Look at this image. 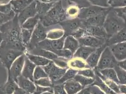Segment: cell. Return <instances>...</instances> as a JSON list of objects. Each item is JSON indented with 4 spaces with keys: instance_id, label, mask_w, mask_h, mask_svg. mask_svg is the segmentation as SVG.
Segmentation results:
<instances>
[{
    "instance_id": "cell-1",
    "label": "cell",
    "mask_w": 126,
    "mask_h": 94,
    "mask_svg": "<svg viewBox=\"0 0 126 94\" xmlns=\"http://www.w3.org/2000/svg\"><path fill=\"white\" fill-rule=\"evenodd\" d=\"M3 41L0 47L20 50L25 53L26 47L21 39V26L16 14L14 18L0 27Z\"/></svg>"
},
{
    "instance_id": "cell-2",
    "label": "cell",
    "mask_w": 126,
    "mask_h": 94,
    "mask_svg": "<svg viewBox=\"0 0 126 94\" xmlns=\"http://www.w3.org/2000/svg\"><path fill=\"white\" fill-rule=\"evenodd\" d=\"M67 19L65 10L62 0L56 2L45 16L40 18V21L45 27L58 24Z\"/></svg>"
},
{
    "instance_id": "cell-3",
    "label": "cell",
    "mask_w": 126,
    "mask_h": 94,
    "mask_svg": "<svg viewBox=\"0 0 126 94\" xmlns=\"http://www.w3.org/2000/svg\"><path fill=\"white\" fill-rule=\"evenodd\" d=\"M126 26L124 20L111 8L106 17L103 27L107 33L108 39L120 31Z\"/></svg>"
},
{
    "instance_id": "cell-4",
    "label": "cell",
    "mask_w": 126,
    "mask_h": 94,
    "mask_svg": "<svg viewBox=\"0 0 126 94\" xmlns=\"http://www.w3.org/2000/svg\"><path fill=\"white\" fill-rule=\"evenodd\" d=\"M72 35L77 39L85 36H93L108 39L107 33L103 26L82 27L75 31Z\"/></svg>"
},
{
    "instance_id": "cell-5",
    "label": "cell",
    "mask_w": 126,
    "mask_h": 94,
    "mask_svg": "<svg viewBox=\"0 0 126 94\" xmlns=\"http://www.w3.org/2000/svg\"><path fill=\"white\" fill-rule=\"evenodd\" d=\"M47 28L39 21L33 29L31 40L26 47V52H29L37 47L38 44L47 38Z\"/></svg>"
},
{
    "instance_id": "cell-6",
    "label": "cell",
    "mask_w": 126,
    "mask_h": 94,
    "mask_svg": "<svg viewBox=\"0 0 126 94\" xmlns=\"http://www.w3.org/2000/svg\"><path fill=\"white\" fill-rule=\"evenodd\" d=\"M116 60L109 46L106 47L102 53L96 69L100 71L108 68H114L118 65Z\"/></svg>"
},
{
    "instance_id": "cell-7",
    "label": "cell",
    "mask_w": 126,
    "mask_h": 94,
    "mask_svg": "<svg viewBox=\"0 0 126 94\" xmlns=\"http://www.w3.org/2000/svg\"><path fill=\"white\" fill-rule=\"evenodd\" d=\"M24 53L20 50L0 47V60L8 71H9L14 61Z\"/></svg>"
},
{
    "instance_id": "cell-8",
    "label": "cell",
    "mask_w": 126,
    "mask_h": 94,
    "mask_svg": "<svg viewBox=\"0 0 126 94\" xmlns=\"http://www.w3.org/2000/svg\"><path fill=\"white\" fill-rule=\"evenodd\" d=\"M64 31V36L72 35L75 31L83 27L82 20L78 17L66 19L58 24Z\"/></svg>"
},
{
    "instance_id": "cell-9",
    "label": "cell",
    "mask_w": 126,
    "mask_h": 94,
    "mask_svg": "<svg viewBox=\"0 0 126 94\" xmlns=\"http://www.w3.org/2000/svg\"><path fill=\"white\" fill-rule=\"evenodd\" d=\"M42 67L47 74L48 77L50 78L53 84L61 78L68 69L60 68L53 61Z\"/></svg>"
},
{
    "instance_id": "cell-10",
    "label": "cell",
    "mask_w": 126,
    "mask_h": 94,
    "mask_svg": "<svg viewBox=\"0 0 126 94\" xmlns=\"http://www.w3.org/2000/svg\"><path fill=\"white\" fill-rule=\"evenodd\" d=\"M26 55L23 54L17 58L12 64L9 71L8 76L10 77L16 82L17 78L21 75L25 61Z\"/></svg>"
},
{
    "instance_id": "cell-11",
    "label": "cell",
    "mask_w": 126,
    "mask_h": 94,
    "mask_svg": "<svg viewBox=\"0 0 126 94\" xmlns=\"http://www.w3.org/2000/svg\"><path fill=\"white\" fill-rule=\"evenodd\" d=\"M65 38V36H64L59 39L54 40L46 39L40 42L36 47H39L51 52L55 50H61L63 49Z\"/></svg>"
},
{
    "instance_id": "cell-12",
    "label": "cell",
    "mask_w": 126,
    "mask_h": 94,
    "mask_svg": "<svg viewBox=\"0 0 126 94\" xmlns=\"http://www.w3.org/2000/svg\"><path fill=\"white\" fill-rule=\"evenodd\" d=\"M109 8H104L97 6L91 5L89 7L80 9L78 17L79 19L85 20L93 16L99 14L106 11Z\"/></svg>"
},
{
    "instance_id": "cell-13",
    "label": "cell",
    "mask_w": 126,
    "mask_h": 94,
    "mask_svg": "<svg viewBox=\"0 0 126 94\" xmlns=\"http://www.w3.org/2000/svg\"><path fill=\"white\" fill-rule=\"evenodd\" d=\"M111 7L108 10L105 11L100 14L90 17L88 19L82 20L83 27L88 26H103L104 22L105 21L106 17Z\"/></svg>"
},
{
    "instance_id": "cell-14",
    "label": "cell",
    "mask_w": 126,
    "mask_h": 94,
    "mask_svg": "<svg viewBox=\"0 0 126 94\" xmlns=\"http://www.w3.org/2000/svg\"><path fill=\"white\" fill-rule=\"evenodd\" d=\"M79 46H84L93 48H98L105 44L107 39L93 36H85L77 39Z\"/></svg>"
},
{
    "instance_id": "cell-15",
    "label": "cell",
    "mask_w": 126,
    "mask_h": 94,
    "mask_svg": "<svg viewBox=\"0 0 126 94\" xmlns=\"http://www.w3.org/2000/svg\"><path fill=\"white\" fill-rule=\"evenodd\" d=\"M36 7V3L35 0H34L26 8L17 14L18 20L21 26L26 20L37 15Z\"/></svg>"
},
{
    "instance_id": "cell-16",
    "label": "cell",
    "mask_w": 126,
    "mask_h": 94,
    "mask_svg": "<svg viewBox=\"0 0 126 94\" xmlns=\"http://www.w3.org/2000/svg\"><path fill=\"white\" fill-rule=\"evenodd\" d=\"M109 47L118 62L126 59V42L116 43Z\"/></svg>"
},
{
    "instance_id": "cell-17",
    "label": "cell",
    "mask_w": 126,
    "mask_h": 94,
    "mask_svg": "<svg viewBox=\"0 0 126 94\" xmlns=\"http://www.w3.org/2000/svg\"><path fill=\"white\" fill-rule=\"evenodd\" d=\"M16 82L18 87L24 90L27 93L33 94L36 90V85L34 82L22 75L17 78Z\"/></svg>"
},
{
    "instance_id": "cell-18",
    "label": "cell",
    "mask_w": 126,
    "mask_h": 94,
    "mask_svg": "<svg viewBox=\"0 0 126 94\" xmlns=\"http://www.w3.org/2000/svg\"><path fill=\"white\" fill-rule=\"evenodd\" d=\"M106 47L107 46L105 43L101 47L97 48L86 59V62L89 68L94 69L96 67L101 54Z\"/></svg>"
},
{
    "instance_id": "cell-19",
    "label": "cell",
    "mask_w": 126,
    "mask_h": 94,
    "mask_svg": "<svg viewBox=\"0 0 126 94\" xmlns=\"http://www.w3.org/2000/svg\"><path fill=\"white\" fill-rule=\"evenodd\" d=\"M46 27L47 30L46 39L51 40H58L64 36V31L59 24Z\"/></svg>"
},
{
    "instance_id": "cell-20",
    "label": "cell",
    "mask_w": 126,
    "mask_h": 94,
    "mask_svg": "<svg viewBox=\"0 0 126 94\" xmlns=\"http://www.w3.org/2000/svg\"><path fill=\"white\" fill-rule=\"evenodd\" d=\"M63 84L67 94H76L84 88L74 78L66 81Z\"/></svg>"
},
{
    "instance_id": "cell-21",
    "label": "cell",
    "mask_w": 126,
    "mask_h": 94,
    "mask_svg": "<svg viewBox=\"0 0 126 94\" xmlns=\"http://www.w3.org/2000/svg\"><path fill=\"white\" fill-rule=\"evenodd\" d=\"M36 66V65L32 63L26 55L25 63L21 75L34 82L33 75Z\"/></svg>"
},
{
    "instance_id": "cell-22",
    "label": "cell",
    "mask_w": 126,
    "mask_h": 94,
    "mask_svg": "<svg viewBox=\"0 0 126 94\" xmlns=\"http://www.w3.org/2000/svg\"><path fill=\"white\" fill-rule=\"evenodd\" d=\"M126 42V26L113 36L108 38L105 42L107 46L116 43Z\"/></svg>"
},
{
    "instance_id": "cell-23",
    "label": "cell",
    "mask_w": 126,
    "mask_h": 94,
    "mask_svg": "<svg viewBox=\"0 0 126 94\" xmlns=\"http://www.w3.org/2000/svg\"><path fill=\"white\" fill-rule=\"evenodd\" d=\"M26 52L31 54L32 55L41 56L42 57L46 58L49 60H52L53 61L59 57L54 53L49 50L40 48L39 47H36L35 48L32 50L31 51L28 52Z\"/></svg>"
},
{
    "instance_id": "cell-24",
    "label": "cell",
    "mask_w": 126,
    "mask_h": 94,
    "mask_svg": "<svg viewBox=\"0 0 126 94\" xmlns=\"http://www.w3.org/2000/svg\"><path fill=\"white\" fill-rule=\"evenodd\" d=\"M79 47V44L78 40L73 35L65 36L63 47V49L69 50L74 54Z\"/></svg>"
},
{
    "instance_id": "cell-25",
    "label": "cell",
    "mask_w": 126,
    "mask_h": 94,
    "mask_svg": "<svg viewBox=\"0 0 126 94\" xmlns=\"http://www.w3.org/2000/svg\"><path fill=\"white\" fill-rule=\"evenodd\" d=\"M34 0H12L10 3L13 11L17 15Z\"/></svg>"
},
{
    "instance_id": "cell-26",
    "label": "cell",
    "mask_w": 126,
    "mask_h": 94,
    "mask_svg": "<svg viewBox=\"0 0 126 94\" xmlns=\"http://www.w3.org/2000/svg\"><path fill=\"white\" fill-rule=\"evenodd\" d=\"M96 48L91 47L79 46V48L73 55L74 58H78L84 60L89 58V56L94 51Z\"/></svg>"
},
{
    "instance_id": "cell-27",
    "label": "cell",
    "mask_w": 126,
    "mask_h": 94,
    "mask_svg": "<svg viewBox=\"0 0 126 94\" xmlns=\"http://www.w3.org/2000/svg\"><path fill=\"white\" fill-rule=\"evenodd\" d=\"M17 88H18V86L16 81L8 76V80L5 84L0 88V94H12Z\"/></svg>"
},
{
    "instance_id": "cell-28",
    "label": "cell",
    "mask_w": 126,
    "mask_h": 94,
    "mask_svg": "<svg viewBox=\"0 0 126 94\" xmlns=\"http://www.w3.org/2000/svg\"><path fill=\"white\" fill-rule=\"evenodd\" d=\"M68 66L69 68H72L78 71L89 68L86 60L79 58L74 57L68 59Z\"/></svg>"
},
{
    "instance_id": "cell-29",
    "label": "cell",
    "mask_w": 126,
    "mask_h": 94,
    "mask_svg": "<svg viewBox=\"0 0 126 94\" xmlns=\"http://www.w3.org/2000/svg\"><path fill=\"white\" fill-rule=\"evenodd\" d=\"M36 3V11L37 15L40 18L45 16L49 11L55 5L56 2L53 3H44L41 1L35 0Z\"/></svg>"
},
{
    "instance_id": "cell-30",
    "label": "cell",
    "mask_w": 126,
    "mask_h": 94,
    "mask_svg": "<svg viewBox=\"0 0 126 94\" xmlns=\"http://www.w3.org/2000/svg\"><path fill=\"white\" fill-rule=\"evenodd\" d=\"M25 54L32 62L36 66L41 67L45 66L53 61L52 60H49L41 56L32 55L26 52H25Z\"/></svg>"
},
{
    "instance_id": "cell-31",
    "label": "cell",
    "mask_w": 126,
    "mask_h": 94,
    "mask_svg": "<svg viewBox=\"0 0 126 94\" xmlns=\"http://www.w3.org/2000/svg\"><path fill=\"white\" fill-rule=\"evenodd\" d=\"M68 0V4L65 8L67 19L77 18L79 16L80 9L76 5L70 1L69 0Z\"/></svg>"
},
{
    "instance_id": "cell-32",
    "label": "cell",
    "mask_w": 126,
    "mask_h": 94,
    "mask_svg": "<svg viewBox=\"0 0 126 94\" xmlns=\"http://www.w3.org/2000/svg\"><path fill=\"white\" fill-rule=\"evenodd\" d=\"M94 71V73L99 76L101 78L103 81L111 89H112L113 91H114L117 94H120V89H119V85L116 83L115 82L113 81L112 80H110L109 78H106L104 76L102 75L100 73L99 71L95 68L93 69Z\"/></svg>"
},
{
    "instance_id": "cell-33",
    "label": "cell",
    "mask_w": 126,
    "mask_h": 94,
    "mask_svg": "<svg viewBox=\"0 0 126 94\" xmlns=\"http://www.w3.org/2000/svg\"><path fill=\"white\" fill-rule=\"evenodd\" d=\"M78 71L75 70L72 68H69L67 69L66 72L63 74L62 77L60 78L57 81L55 82L53 84V85L57 84H62L66 81H68L70 79L74 78L76 74H78Z\"/></svg>"
},
{
    "instance_id": "cell-34",
    "label": "cell",
    "mask_w": 126,
    "mask_h": 94,
    "mask_svg": "<svg viewBox=\"0 0 126 94\" xmlns=\"http://www.w3.org/2000/svg\"><path fill=\"white\" fill-rule=\"evenodd\" d=\"M95 75L94 78V81L93 85H94L99 87L103 92L107 94H117L113 91L103 81V80L100 78L97 75Z\"/></svg>"
},
{
    "instance_id": "cell-35",
    "label": "cell",
    "mask_w": 126,
    "mask_h": 94,
    "mask_svg": "<svg viewBox=\"0 0 126 94\" xmlns=\"http://www.w3.org/2000/svg\"><path fill=\"white\" fill-rule=\"evenodd\" d=\"M99 71V70H98ZM100 73L106 78L115 82L116 83L120 85L119 81L115 70L114 68H108L99 71Z\"/></svg>"
},
{
    "instance_id": "cell-36",
    "label": "cell",
    "mask_w": 126,
    "mask_h": 94,
    "mask_svg": "<svg viewBox=\"0 0 126 94\" xmlns=\"http://www.w3.org/2000/svg\"><path fill=\"white\" fill-rule=\"evenodd\" d=\"M74 78L84 88L93 85L94 81V78H88L79 74H76Z\"/></svg>"
},
{
    "instance_id": "cell-37",
    "label": "cell",
    "mask_w": 126,
    "mask_h": 94,
    "mask_svg": "<svg viewBox=\"0 0 126 94\" xmlns=\"http://www.w3.org/2000/svg\"><path fill=\"white\" fill-rule=\"evenodd\" d=\"M40 21L38 15L31 17L26 20L21 26V28L26 29H34Z\"/></svg>"
},
{
    "instance_id": "cell-38",
    "label": "cell",
    "mask_w": 126,
    "mask_h": 94,
    "mask_svg": "<svg viewBox=\"0 0 126 94\" xmlns=\"http://www.w3.org/2000/svg\"><path fill=\"white\" fill-rule=\"evenodd\" d=\"M33 31V29H26L21 28V39L26 47L31 40Z\"/></svg>"
},
{
    "instance_id": "cell-39",
    "label": "cell",
    "mask_w": 126,
    "mask_h": 94,
    "mask_svg": "<svg viewBox=\"0 0 126 94\" xmlns=\"http://www.w3.org/2000/svg\"><path fill=\"white\" fill-rule=\"evenodd\" d=\"M16 15L14 11L10 13H4L0 12V27L12 20Z\"/></svg>"
},
{
    "instance_id": "cell-40",
    "label": "cell",
    "mask_w": 126,
    "mask_h": 94,
    "mask_svg": "<svg viewBox=\"0 0 126 94\" xmlns=\"http://www.w3.org/2000/svg\"><path fill=\"white\" fill-rule=\"evenodd\" d=\"M114 69L117 73L120 85H126V71L118 65H117Z\"/></svg>"
},
{
    "instance_id": "cell-41",
    "label": "cell",
    "mask_w": 126,
    "mask_h": 94,
    "mask_svg": "<svg viewBox=\"0 0 126 94\" xmlns=\"http://www.w3.org/2000/svg\"><path fill=\"white\" fill-rule=\"evenodd\" d=\"M33 77L34 80H35L40 78H46L48 77V76L42 67L37 66L34 71Z\"/></svg>"
},
{
    "instance_id": "cell-42",
    "label": "cell",
    "mask_w": 126,
    "mask_h": 94,
    "mask_svg": "<svg viewBox=\"0 0 126 94\" xmlns=\"http://www.w3.org/2000/svg\"><path fill=\"white\" fill-rule=\"evenodd\" d=\"M52 52L56 54L59 57L64 58L67 59H70L73 58L74 55V54L69 50L63 48L61 50L53 51Z\"/></svg>"
},
{
    "instance_id": "cell-43",
    "label": "cell",
    "mask_w": 126,
    "mask_h": 94,
    "mask_svg": "<svg viewBox=\"0 0 126 94\" xmlns=\"http://www.w3.org/2000/svg\"><path fill=\"white\" fill-rule=\"evenodd\" d=\"M35 85L44 87H52L53 85L50 78L48 77L34 80Z\"/></svg>"
},
{
    "instance_id": "cell-44",
    "label": "cell",
    "mask_w": 126,
    "mask_h": 94,
    "mask_svg": "<svg viewBox=\"0 0 126 94\" xmlns=\"http://www.w3.org/2000/svg\"><path fill=\"white\" fill-rule=\"evenodd\" d=\"M108 4L112 8L124 7L126 6V0H108Z\"/></svg>"
},
{
    "instance_id": "cell-45",
    "label": "cell",
    "mask_w": 126,
    "mask_h": 94,
    "mask_svg": "<svg viewBox=\"0 0 126 94\" xmlns=\"http://www.w3.org/2000/svg\"><path fill=\"white\" fill-rule=\"evenodd\" d=\"M78 74L91 78H94L95 76L94 70L90 68H85L81 70H79Z\"/></svg>"
},
{
    "instance_id": "cell-46",
    "label": "cell",
    "mask_w": 126,
    "mask_h": 94,
    "mask_svg": "<svg viewBox=\"0 0 126 94\" xmlns=\"http://www.w3.org/2000/svg\"><path fill=\"white\" fill-rule=\"evenodd\" d=\"M68 59H67L58 57L57 59L54 60L53 62L60 68H69L68 66Z\"/></svg>"
},
{
    "instance_id": "cell-47",
    "label": "cell",
    "mask_w": 126,
    "mask_h": 94,
    "mask_svg": "<svg viewBox=\"0 0 126 94\" xmlns=\"http://www.w3.org/2000/svg\"><path fill=\"white\" fill-rule=\"evenodd\" d=\"M91 5L104 8L110 7L108 4V0H88Z\"/></svg>"
},
{
    "instance_id": "cell-48",
    "label": "cell",
    "mask_w": 126,
    "mask_h": 94,
    "mask_svg": "<svg viewBox=\"0 0 126 94\" xmlns=\"http://www.w3.org/2000/svg\"><path fill=\"white\" fill-rule=\"evenodd\" d=\"M77 6L79 9L89 7L91 4L88 0H69Z\"/></svg>"
},
{
    "instance_id": "cell-49",
    "label": "cell",
    "mask_w": 126,
    "mask_h": 94,
    "mask_svg": "<svg viewBox=\"0 0 126 94\" xmlns=\"http://www.w3.org/2000/svg\"><path fill=\"white\" fill-rule=\"evenodd\" d=\"M117 15L121 18L126 24V6L121 8H113Z\"/></svg>"
},
{
    "instance_id": "cell-50",
    "label": "cell",
    "mask_w": 126,
    "mask_h": 94,
    "mask_svg": "<svg viewBox=\"0 0 126 94\" xmlns=\"http://www.w3.org/2000/svg\"><path fill=\"white\" fill-rule=\"evenodd\" d=\"M52 88L54 94H67L63 84L54 85Z\"/></svg>"
},
{
    "instance_id": "cell-51",
    "label": "cell",
    "mask_w": 126,
    "mask_h": 94,
    "mask_svg": "<svg viewBox=\"0 0 126 94\" xmlns=\"http://www.w3.org/2000/svg\"><path fill=\"white\" fill-rule=\"evenodd\" d=\"M46 91L53 92L52 87H44L36 85V90L33 94H41Z\"/></svg>"
},
{
    "instance_id": "cell-52",
    "label": "cell",
    "mask_w": 126,
    "mask_h": 94,
    "mask_svg": "<svg viewBox=\"0 0 126 94\" xmlns=\"http://www.w3.org/2000/svg\"><path fill=\"white\" fill-rule=\"evenodd\" d=\"M91 94H107L103 92L101 89L97 86L92 85L89 86Z\"/></svg>"
},
{
    "instance_id": "cell-53",
    "label": "cell",
    "mask_w": 126,
    "mask_h": 94,
    "mask_svg": "<svg viewBox=\"0 0 126 94\" xmlns=\"http://www.w3.org/2000/svg\"><path fill=\"white\" fill-rule=\"evenodd\" d=\"M12 11H14L12 10L11 3L4 5L0 6V12L4 13H10Z\"/></svg>"
},
{
    "instance_id": "cell-54",
    "label": "cell",
    "mask_w": 126,
    "mask_h": 94,
    "mask_svg": "<svg viewBox=\"0 0 126 94\" xmlns=\"http://www.w3.org/2000/svg\"><path fill=\"white\" fill-rule=\"evenodd\" d=\"M76 94H91L89 86L84 88Z\"/></svg>"
},
{
    "instance_id": "cell-55",
    "label": "cell",
    "mask_w": 126,
    "mask_h": 94,
    "mask_svg": "<svg viewBox=\"0 0 126 94\" xmlns=\"http://www.w3.org/2000/svg\"><path fill=\"white\" fill-rule=\"evenodd\" d=\"M118 65L126 71V59L119 61L118 63Z\"/></svg>"
},
{
    "instance_id": "cell-56",
    "label": "cell",
    "mask_w": 126,
    "mask_h": 94,
    "mask_svg": "<svg viewBox=\"0 0 126 94\" xmlns=\"http://www.w3.org/2000/svg\"><path fill=\"white\" fill-rule=\"evenodd\" d=\"M26 93L27 92H26L24 90L18 87L16 89L15 91L12 94H26Z\"/></svg>"
},
{
    "instance_id": "cell-57",
    "label": "cell",
    "mask_w": 126,
    "mask_h": 94,
    "mask_svg": "<svg viewBox=\"0 0 126 94\" xmlns=\"http://www.w3.org/2000/svg\"><path fill=\"white\" fill-rule=\"evenodd\" d=\"M119 89H120V93L126 94V85H119Z\"/></svg>"
},
{
    "instance_id": "cell-58",
    "label": "cell",
    "mask_w": 126,
    "mask_h": 94,
    "mask_svg": "<svg viewBox=\"0 0 126 94\" xmlns=\"http://www.w3.org/2000/svg\"><path fill=\"white\" fill-rule=\"evenodd\" d=\"M11 0H0V6L8 4L11 3Z\"/></svg>"
},
{
    "instance_id": "cell-59",
    "label": "cell",
    "mask_w": 126,
    "mask_h": 94,
    "mask_svg": "<svg viewBox=\"0 0 126 94\" xmlns=\"http://www.w3.org/2000/svg\"><path fill=\"white\" fill-rule=\"evenodd\" d=\"M38 1H41L44 3H53V2H56L61 0H37Z\"/></svg>"
},
{
    "instance_id": "cell-60",
    "label": "cell",
    "mask_w": 126,
    "mask_h": 94,
    "mask_svg": "<svg viewBox=\"0 0 126 94\" xmlns=\"http://www.w3.org/2000/svg\"><path fill=\"white\" fill-rule=\"evenodd\" d=\"M3 41V36L2 33L0 31V46Z\"/></svg>"
},
{
    "instance_id": "cell-61",
    "label": "cell",
    "mask_w": 126,
    "mask_h": 94,
    "mask_svg": "<svg viewBox=\"0 0 126 94\" xmlns=\"http://www.w3.org/2000/svg\"><path fill=\"white\" fill-rule=\"evenodd\" d=\"M41 94H54V93L53 92H51V91H46Z\"/></svg>"
},
{
    "instance_id": "cell-62",
    "label": "cell",
    "mask_w": 126,
    "mask_h": 94,
    "mask_svg": "<svg viewBox=\"0 0 126 94\" xmlns=\"http://www.w3.org/2000/svg\"><path fill=\"white\" fill-rule=\"evenodd\" d=\"M26 94H31V93H26Z\"/></svg>"
},
{
    "instance_id": "cell-63",
    "label": "cell",
    "mask_w": 126,
    "mask_h": 94,
    "mask_svg": "<svg viewBox=\"0 0 126 94\" xmlns=\"http://www.w3.org/2000/svg\"><path fill=\"white\" fill-rule=\"evenodd\" d=\"M121 94V93H120V94Z\"/></svg>"
},
{
    "instance_id": "cell-64",
    "label": "cell",
    "mask_w": 126,
    "mask_h": 94,
    "mask_svg": "<svg viewBox=\"0 0 126 94\" xmlns=\"http://www.w3.org/2000/svg\"></svg>"
}]
</instances>
